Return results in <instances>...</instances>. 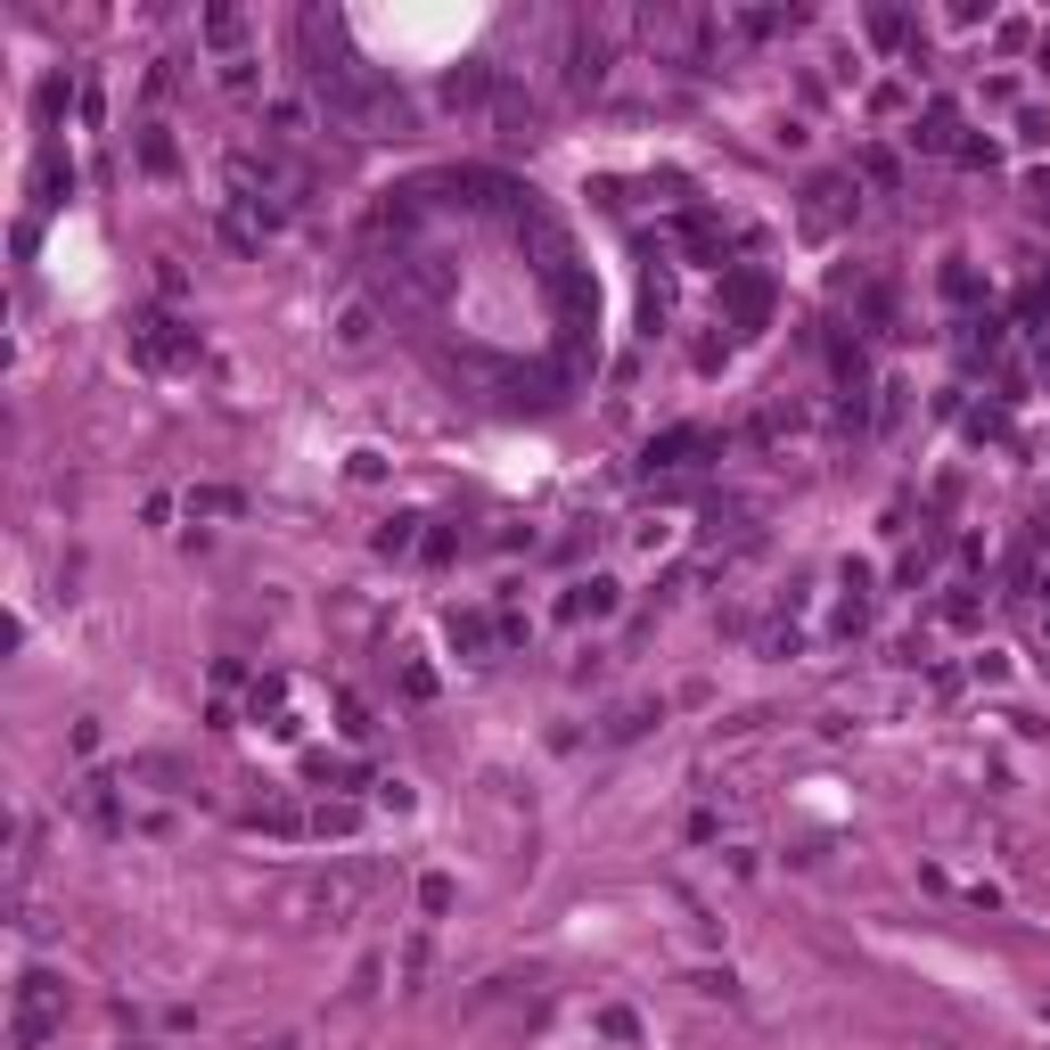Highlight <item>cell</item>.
<instances>
[{
    "instance_id": "6da1fadb",
    "label": "cell",
    "mask_w": 1050,
    "mask_h": 1050,
    "mask_svg": "<svg viewBox=\"0 0 1050 1050\" xmlns=\"http://www.w3.org/2000/svg\"><path fill=\"white\" fill-rule=\"evenodd\" d=\"M66 1034V985L50 969H25L17 977V1010H9V1042L17 1050H50Z\"/></svg>"
},
{
    "instance_id": "7a4b0ae2",
    "label": "cell",
    "mask_w": 1050,
    "mask_h": 1050,
    "mask_svg": "<svg viewBox=\"0 0 1050 1050\" xmlns=\"http://www.w3.org/2000/svg\"><path fill=\"white\" fill-rule=\"evenodd\" d=\"M131 353H140L148 369H165V362H181L189 353V329L173 313H156V320H140V337H131Z\"/></svg>"
},
{
    "instance_id": "3957f363",
    "label": "cell",
    "mask_w": 1050,
    "mask_h": 1050,
    "mask_svg": "<svg viewBox=\"0 0 1050 1050\" xmlns=\"http://www.w3.org/2000/svg\"><path fill=\"white\" fill-rule=\"evenodd\" d=\"M608 608H616V583H608V574H591V583L567 591V616H574V624H583V616H608Z\"/></svg>"
},
{
    "instance_id": "277c9868",
    "label": "cell",
    "mask_w": 1050,
    "mask_h": 1050,
    "mask_svg": "<svg viewBox=\"0 0 1050 1050\" xmlns=\"http://www.w3.org/2000/svg\"><path fill=\"white\" fill-rule=\"evenodd\" d=\"M599 74H608V50L591 34V41H574V91H599Z\"/></svg>"
},
{
    "instance_id": "5b68a950",
    "label": "cell",
    "mask_w": 1050,
    "mask_h": 1050,
    "mask_svg": "<svg viewBox=\"0 0 1050 1050\" xmlns=\"http://www.w3.org/2000/svg\"><path fill=\"white\" fill-rule=\"evenodd\" d=\"M239 34H246V17H239V9H205V41H214V50H230V58H239Z\"/></svg>"
},
{
    "instance_id": "8992f818",
    "label": "cell",
    "mask_w": 1050,
    "mask_h": 1050,
    "mask_svg": "<svg viewBox=\"0 0 1050 1050\" xmlns=\"http://www.w3.org/2000/svg\"><path fill=\"white\" fill-rule=\"evenodd\" d=\"M353 830H362L353 805H313V837H353Z\"/></svg>"
},
{
    "instance_id": "52a82bcc",
    "label": "cell",
    "mask_w": 1050,
    "mask_h": 1050,
    "mask_svg": "<svg viewBox=\"0 0 1050 1050\" xmlns=\"http://www.w3.org/2000/svg\"><path fill=\"white\" fill-rule=\"evenodd\" d=\"M698 443H706V435H690V427H682V435H665V443H648V468H682Z\"/></svg>"
},
{
    "instance_id": "ba28073f",
    "label": "cell",
    "mask_w": 1050,
    "mask_h": 1050,
    "mask_svg": "<svg viewBox=\"0 0 1050 1050\" xmlns=\"http://www.w3.org/2000/svg\"><path fill=\"white\" fill-rule=\"evenodd\" d=\"M911 140L920 148H952V107H927L920 124H911Z\"/></svg>"
},
{
    "instance_id": "9c48e42d",
    "label": "cell",
    "mask_w": 1050,
    "mask_h": 1050,
    "mask_svg": "<svg viewBox=\"0 0 1050 1050\" xmlns=\"http://www.w3.org/2000/svg\"><path fill=\"white\" fill-rule=\"evenodd\" d=\"M140 165H148V173H173V140H165V124H148V140H140Z\"/></svg>"
},
{
    "instance_id": "30bf717a",
    "label": "cell",
    "mask_w": 1050,
    "mask_h": 1050,
    "mask_svg": "<svg viewBox=\"0 0 1050 1050\" xmlns=\"http://www.w3.org/2000/svg\"><path fill=\"white\" fill-rule=\"evenodd\" d=\"M222 91H230V99L255 91V58H222Z\"/></svg>"
},
{
    "instance_id": "8fae6325",
    "label": "cell",
    "mask_w": 1050,
    "mask_h": 1050,
    "mask_svg": "<svg viewBox=\"0 0 1050 1050\" xmlns=\"http://www.w3.org/2000/svg\"><path fill=\"white\" fill-rule=\"evenodd\" d=\"M271 131L279 140H304V107H295V99H271Z\"/></svg>"
},
{
    "instance_id": "7c38bea8",
    "label": "cell",
    "mask_w": 1050,
    "mask_h": 1050,
    "mask_svg": "<svg viewBox=\"0 0 1050 1050\" xmlns=\"http://www.w3.org/2000/svg\"><path fill=\"white\" fill-rule=\"evenodd\" d=\"M337 345H345V353H362V345H369V313H362V304L337 320Z\"/></svg>"
},
{
    "instance_id": "4fadbf2b",
    "label": "cell",
    "mask_w": 1050,
    "mask_h": 1050,
    "mask_svg": "<svg viewBox=\"0 0 1050 1050\" xmlns=\"http://www.w3.org/2000/svg\"><path fill=\"white\" fill-rule=\"evenodd\" d=\"M222 509H239V493H189V517H222Z\"/></svg>"
},
{
    "instance_id": "5bb4252c",
    "label": "cell",
    "mask_w": 1050,
    "mask_h": 1050,
    "mask_svg": "<svg viewBox=\"0 0 1050 1050\" xmlns=\"http://www.w3.org/2000/svg\"><path fill=\"white\" fill-rule=\"evenodd\" d=\"M410 526H419V517H394L387 534H378V551H387V558H394V551H410Z\"/></svg>"
},
{
    "instance_id": "9a60e30c",
    "label": "cell",
    "mask_w": 1050,
    "mask_h": 1050,
    "mask_svg": "<svg viewBox=\"0 0 1050 1050\" xmlns=\"http://www.w3.org/2000/svg\"><path fill=\"white\" fill-rule=\"evenodd\" d=\"M419 903L427 911H452V878H419Z\"/></svg>"
},
{
    "instance_id": "2e32d148",
    "label": "cell",
    "mask_w": 1050,
    "mask_h": 1050,
    "mask_svg": "<svg viewBox=\"0 0 1050 1050\" xmlns=\"http://www.w3.org/2000/svg\"><path fill=\"white\" fill-rule=\"evenodd\" d=\"M255 1050H304V1042H295V1034H271V1042H255Z\"/></svg>"
}]
</instances>
